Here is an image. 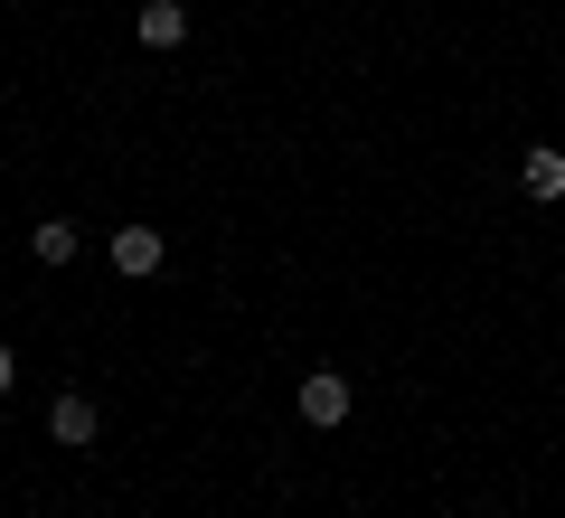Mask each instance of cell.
<instances>
[{"label": "cell", "mask_w": 565, "mask_h": 518, "mask_svg": "<svg viewBox=\"0 0 565 518\" xmlns=\"http://www.w3.org/2000/svg\"><path fill=\"white\" fill-rule=\"evenodd\" d=\"M95 434H104V405L85 397V387H57V397H47V443H57V453H85Z\"/></svg>", "instance_id": "obj_1"}, {"label": "cell", "mask_w": 565, "mask_h": 518, "mask_svg": "<svg viewBox=\"0 0 565 518\" xmlns=\"http://www.w3.org/2000/svg\"><path fill=\"white\" fill-rule=\"evenodd\" d=\"M104 255H114L122 283H151V274L170 264V236H161V226H114V236H104Z\"/></svg>", "instance_id": "obj_2"}, {"label": "cell", "mask_w": 565, "mask_h": 518, "mask_svg": "<svg viewBox=\"0 0 565 518\" xmlns=\"http://www.w3.org/2000/svg\"><path fill=\"white\" fill-rule=\"evenodd\" d=\"M292 405H302V424H321V434H330V424H349V415H359V387H349L340 368H311Z\"/></svg>", "instance_id": "obj_3"}, {"label": "cell", "mask_w": 565, "mask_h": 518, "mask_svg": "<svg viewBox=\"0 0 565 518\" xmlns=\"http://www.w3.org/2000/svg\"><path fill=\"white\" fill-rule=\"evenodd\" d=\"M132 39L151 47V57H170V47L189 39V10H180V0H141V10H132Z\"/></svg>", "instance_id": "obj_4"}, {"label": "cell", "mask_w": 565, "mask_h": 518, "mask_svg": "<svg viewBox=\"0 0 565 518\" xmlns=\"http://www.w3.org/2000/svg\"><path fill=\"white\" fill-rule=\"evenodd\" d=\"M519 189H527V199H565V151H546V141H537V151H519Z\"/></svg>", "instance_id": "obj_5"}, {"label": "cell", "mask_w": 565, "mask_h": 518, "mask_svg": "<svg viewBox=\"0 0 565 518\" xmlns=\"http://www.w3.org/2000/svg\"><path fill=\"white\" fill-rule=\"evenodd\" d=\"M76 226H66V218H47V226H29V255H39V264H76Z\"/></svg>", "instance_id": "obj_6"}, {"label": "cell", "mask_w": 565, "mask_h": 518, "mask_svg": "<svg viewBox=\"0 0 565 518\" xmlns=\"http://www.w3.org/2000/svg\"><path fill=\"white\" fill-rule=\"evenodd\" d=\"M10 387H20V349H10V339H0V397H10Z\"/></svg>", "instance_id": "obj_7"}]
</instances>
